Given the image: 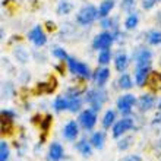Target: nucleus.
Segmentation results:
<instances>
[{
	"label": "nucleus",
	"mask_w": 161,
	"mask_h": 161,
	"mask_svg": "<svg viewBox=\"0 0 161 161\" xmlns=\"http://www.w3.org/2000/svg\"><path fill=\"white\" fill-rule=\"evenodd\" d=\"M120 161H142V158L139 155H127V157H125Z\"/></svg>",
	"instance_id": "obj_37"
},
{
	"label": "nucleus",
	"mask_w": 161,
	"mask_h": 161,
	"mask_svg": "<svg viewBox=\"0 0 161 161\" xmlns=\"http://www.w3.org/2000/svg\"><path fill=\"white\" fill-rule=\"evenodd\" d=\"M63 135L66 139L75 141V138L78 136V125L75 122H69L63 129Z\"/></svg>",
	"instance_id": "obj_16"
},
{
	"label": "nucleus",
	"mask_w": 161,
	"mask_h": 161,
	"mask_svg": "<svg viewBox=\"0 0 161 161\" xmlns=\"http://www.w3.org/2000/svg\"><path fill=\"white\" fill-rule=\"evenodd\" d=\"M132 144H133V136H126V138H123L120 142H117V148L125 151V149H127Z\"/></svg>",
	"instance_id": "obj_30"
},
{
	"label": "nucleus",
	"mask_w": 161,
	"mask_h": 161,
	"mask_svg": "<svg viewBox=\"0 0 161 161\" xmlns=\"http://www.w3.org/2000/svg\"><path fill=\"white\" fill-rule=\"evenodd\" d=\"M136 25H138V15H136V13H132V15L127 16L126 22H125V26H126L127 30H133Z\"/></svg>",
	"instance_id": "obj_27"
},
{
	"label": "nucleus",
	"mask_w": 161,
	"mask_h": 161,
	"mask_svg": "<svg viewBox=\"0 0 161 161\" xmlns=\"http://www.w3.org/2000/svg\"><path fill=\"white\" fill-rule=\"evenodd\" d=\"M28 38L34 42L37 47L44 46V44H46V41H47V37H46V34H44V31L41 30V26H35L34 30L30 32Z\"/></svg>",
	"instance_id": "obj_9"
},
{
	"label": "nucleus",
	"mask_w": 161,
	"mask_h": 161,
	"mask_svg": "<svg viewBox=\"0 0 161 161\" xmlns=\"http://www.w3.org/2000/svg\"><path fill=\"white\" fill-rule=\"evenodd\" d=\"M106 91H103V89H94V91H89L86 94V101L89 104H92L94 111H100L101 104L106 101Z\"/></svg>",
	"instance_id": "obj_3"
},
{
	"label": "nucleus",
	"mask_w": 161,
	"mask_h": 161,
	"mask_svg": "<svg viewBox=\"0 0 161 161\" xmlns=\"http://www.w3.org/2000/svg\"><path fill=\"white\" fill-rule=\"evenodd\" d=\"M68 107H69V100H68V98H63V97L56 98V101H54V108H56V111L68 110Z\"/></svg>",
	"instance_id": "obj_23"
},
{
	"label": "nucleus",
	"mask_w": 161,
	"mask_h": 161,
	"mask_svg": "<svg viewBox=\"0 0 161 161\" xmlns=\"http://www.w3.org/2000/svg\"><path fill=\"white\" fill-rule=\"evenodd\" d=\"M154 106H155V97L149 95V94H145L138 100V107H139L141 111H148Z\"/></svg>",
	"instance_id": "obj_13"
},
{
	"label": "nucleus",
	"mask_w": 161,
	"mask_h": 161,
	"mask_svg": "<svg viewBox=\"0 0 161 161\" xmlns=\"http://www.w3.org/2000/svg\"><path fill=\"white\" fill-rule=\"evenodd\" d=\"M127 63H129V59H127V56L125 54V53H119V54L116 56L114 66L119 72H123V70L127 68Z\"/></svg>",
	"instance_id": "obj_17"
},
{
	"label": "nucleus",
	"mask_w": 161,
	"mask_h": 161,
	"mask_svg": "<svg viewBox=\"0 0 161 161\" xmlns=\"http://www.w3.org/2000/svg\"><path fill=\"white\" fill-rule=\"evenodd\" d=\"M76 148L84 157H89V155H91V147L88 145L86 141H80V142H78Z\"/></svg>",
	"instance_id": "obj_24"
},
{
	"label": "nucleus",
	"mask_w": 161,
	"mask_h": 161,
	"mask_svg": "<svg viewBox=\"0 0 161 161\" xmlns=\"http://www.w3.org/2000/svg\"><path fill=\"white\" fill-rule=\"evenodd\" d=\"M103 26H104V28H108V26H111V21L110 19H103Z\"/></svg>",
	"instance_id": "obj_39"
},
{
	"label": "nucleus",
	"mask_w": 161,
	"mask_h": 161,
	"mask_svg": "<svg viewBox=\"0 0 161 161\" xmlns=\"http://www.w3.org/2000/svg\"><path fill=\"white\" fill-rule=\"evenodd\" d=\"M91 142L95 148H103V145H104V133L103 132H97V133H94L92 138H91Z\"/></svg>",
	"instance_id": "obj_22"
},
{
	"label": "nucleus",
	"mask_w": 161,
	"mask_h": 161,
	"mask_svg": "<svg viewBox=\"0 0 161 161\" xmlns=\"http://www.w3.org/2000/svg\"><path fill=\"white\" fill-rule=\"evenodd\" d=\"M108 78H110V70L106 68L100 69V70H97V73H95V80H97V84L100 85V86H103V85L106 84Z\"/></svg>",
	"instance_id": "obj_20"
},
{
	"label": "nucleus",
	"mask_w": 161,
	"mask_h": 161,
	"mask_svg": "<svg viewBox=\"0 0 161 161\" xmlns=\"http://www.w3.org/2000/svg\"><path fill=\"white\" fill-rule=\"evenodd\" d=\"M135 97L132 95V94H126V95H123V97L119 98V101H117V107H119V110L122 113H129L130 108L133 107L135 104Z\"/></svg>",
	"instance_id": "obj_11"
},
{
	"label": "nucleus",
	"mask_w": 161,
	"mask_h": 161,
	"mask_svg": "<svg viewBox=\"0 0 161 161\" xmlns=\"http://www.w3.org/2000/svg\"><path fill=\"white\" fill-rule=\"evenodd\" d=\"M133 6H135V0H122V3H120L122 10H130Z\"/></svg>",
	"instance_id": "obj_35"
},
{
	"label": "nucleus",
	"mask_w": 161,
	"mask_h": 161,
	"mask_svg": "<svg viewBox=\"0 0 161 161\" xmlns=\"http://www.w3.org/2000/svg\"><path fill=\"white\" fill-rule=\"evenodd\" d=\"M15 114L9 110H3L2 111V119H0V130H2V136L6 138V136L13 135L15 132Z\"/></svg>",
	"instance_id": "obj_1"
},
{
	"label": "nucleus",
	"mask_w": 161,
	"mask_h": 161,
	"mask_svg": "<svg viewBox=\"0 0 161 161\" xmlns=\"http://www.w3.org/2000/svg\"><path fill=\"white\" fill-rule=\"evenodd\" d=\"M135 62L136 66H149V62H151V51L145 50V48H141L135 53Z\"/></svg>",
	"instance_id": "obj_12"
},
{
	"label": "nucleus",
	"mask_w": 161,
	"mask_h": 161,
	"mask_svg": "<svg viewBox=\"0 0 161 161\" xmlns=\"http://www.w3.org/2000/svg\"><path fill=\"white\" fill-rule=\"evenodd\" d=\"M53 54H54L56 57L62 59V60H68V59H69L68 53H66V51H64L63 48H54V50H53Z\"/></svg>",
	"instance_id": "obj_34"
},
{
	"label": "nucleus",
	"mask_w": 161,
	"mask_h": 161,
	"mask_svg": "<svg viewBox=\"0 0 161 161\" xmlns=\"http://www.w3.org/2000/svg\"><path fill=\"white\" fill-rule=\"evenodd\" d=\"M145 85H147V86H148L153 92L160 91V89H161V73L160 72H149Z\"/></svg>",
	"instance_id": "obj_10"
},
{
	"label": "nucleus",
	"mask_w": 161,
	"mask_h": 161,
	"mask_svg": "<svg viewBox=\"0 0 161 161\" xmlns=\"http://www.w3.org/2000/svg\"><path fill=\"white\" fill-rule=\"evenodd\" d=\"M111 59V53L108 48H106V50H101V53H100V56H98V63L101 64H107L108 62H110Z\"/></svg>",
	"instance_id": "obj_29"
},
{
	"label": "nucleus",
	"mask_w": 161,
	"mask_h": 161,
	"mask_svg": "<svg viewBox=\"0 0 161 161\" xmlns=\"http://www.w3.org/2000/svg\"><path fill=\"white\" fill-rule=\"evenodd\" d=\"M72 10V4L69 2H60V4L57 6V13L59 15H68Z\"/></svg>",
	"instance_id": "obj_28"
},
{
	"label": "nucleus",
	"mask_w": 161,
	"mask_h": 161,
	"mask_svg": "<svg viewBox=\"0 0 161 161\" xmlns=\"http://www.w3.org/2000/svg\"><path fill=\"white\" fill-rule=\"evenodd\" d=\"M63 157V148H62V145L54 142V144H51L50 147V151H48V158L51 161H60Z\"/></svg>",
	"instance_id": "obj_15"
},
{
	"label": "nucleus",
	"mask_w": 161,
	"mask_h": 161,
	"mask_svg": "<svg viewBox=\"0 0 161 161\" xmlns=\"http://www.w3.org/2000/svg\"><path fill=\"white\" fill-rule=\"evenodd\" d=\"M132 127H133V119L125 117V119L119 120V122L114 125V127H113V136H114V138H120L125 132L132 129Z\"/></svg>",
	"instance_id": "obj_7"
},
{
	"label": "nucleus",
	"mask_w": 161,
	"mask_h": 161,
	"mask_svg": "<svg viewBox=\"0 0 161 161\" xmlns=\"http://www.w3.org/2000/svg\"><path fill=\"white\" fill-rule=\"evenodd\" d=\"M13 54L16 57V60L19 63H26L28 60H30V56H28V51L24 48V47H16L15 51H13Z\"/></svg>",
	"instance_id": "obj_21"
},
{
	"label": "nucleus",
	"mask_w": 161,
	"mask_h": 161,
	"mask_svg": "<svg viewBox=\"0 0 161 161\" xmlns=\"http://www.w3.org/2000/svg\"><path fill=\"white\" fill-rule=\"evenodd\" d=\"M80 108V100L78 97H70V100H69V107L68 110L69 111H78Z\"/></svg>",
	"instance_id": "obj_31"
},
{
	"label": "nucleus",
	"mask_w": 161,
	"mask_h": 161,
	"mask_svg": "<svg viewBox=\"0 0 161 161\" xmlns=\"http://www.w3.org/2000/svg\"><path fill=\"white\" fill-rule=\"evenodd\" d=\"M158 2H161V0H144L142 6H144V9H151L153 6H155Z\"/></svg>",
	"instance_id": "obj_36"
},
{
	"label": "nucleus",
	"mask_w": 161,
	"mask_h": 161,
	"mask_svg": "<svg viewBox=\"0 0 161 161\" xmlns=\"http://www.w3.org/2000/svg\"><path fill=\"white\" fill-rule=\"evenodd\" d=\"M47 28H48L50 31H53L56 26H54V24H53V22H47Z\"/></svg>",
	"instance_id": "obj_40"
},
{
	"label": "nucleus",
	"mask_w": 161,
	"mask_h": 161,
	"mask_svg": "<svg viewBox=\"0 0 161 161\" xmlns=\"http://www.w3.org/2000/svg\"><path fill=\"white\" fill-rule=\"evenodd\" d=\"M51 122H53V117H51L50 114H47L44 119H42V122H41V125H40V127H41V130H42V135H41V142H44L46 141V136H47V133H48V129H50V126H51Z\"/></svg>",
	"instance_id": "obj_19"
},
{
	"label": "nucleus",
	"mask_w": 161,
	"mask_h": 161,
	"mask_svg": "<svg viewBox=\"0 0 161 161\" xmlns=\"http://www.w3.org/2000/svg\"><path fill=\"white\" fill-rule=\"evenodd\" d=\"M114 117H116L114 111L108 110L106 114H104V119H103V126H104V127H110L111 125H113V122H114Z\"/></svg>",
	"instance_id": "obj_26"
},
{
	"label": "nucleus",
	"mask_w": 161,
	"mask_h": 161,
	"mask_svg": "<svg viewBox=\"0 0 161 161\" xmlns=\"http://www.w3.org/2000/svg\"><path fill=\"white\" fill-rule=\"evenodd\" d=\"M149 66H138L136 68V73H135V80L136 84L139 85V86H142V85H145V82H147V78H148L149 75Z\"/></svg>",
	"instance_id": "obj_14"
},
{
	"label": "nucleus",
	"mask_w": 161,
	"mask_h": 161,
	"mask_svg": "<svg viewBox=\"0 0 161 161\" xmlns=\"http://www.w3.org/2000/svg\"><path fill=\"white\" fill-rule=\"evenodd\" d=\"M114 37L110 34V32H101L98 34L95 38H94V42H92V47L95 50H106L108 47L111 46Z\"/></svg>",
	"instance_id": "obj_5"
},
{
	"label": "nucleus",
	"mask_w": 161,
	"mask_h": 161,
	"mask_svg": "<svg viewBox=\"0 0 161 161\" xmlns=\"http://www.w3.org/2000/svg\"><path fill=\"white\" fill-rule=\"evenodd\" d=\"M68 66H69V69H70V72L75 73V75H79V76H82V78H89L91 76L88 66L84 64V63H80V62H78L76 59L69 57L68 59Z\"/></svg>",
	"instance_id": "obj_4"
},
{
	"label": "nucleus",
	"mask_w": 161,
	"mask_h": 161,
	"mask_svg": "<svg viewBox=\"0 0 161 161\" xmlns=\"http://www.w3.org/2000/svg\"><path fill=\"white\" fill-rule=\"evenodd\" d=\"M132 79H130V76L129 75H126V73H123L122 76H120V79H119V86L122 89H130L132 88Z\"/></svg>",
	"instance_id": "obj_25"
},
{
	"label": "nucleus",
	"mask_w": 161,
	"mask_h": 161,
	"mask_svg": "<svg viewBox=\"0 0 161 161\" xmlns=\"http://www.w3.org/2000/svg\"><path fill=\"white\" fill-rule=\"evenodd\" d=\"M98 16V12L97 9L94 8V6H85V8H82L79 10V13H78V22H79L80 25H88V24H91V22L95 21V18Z\"/></svg>",
	"instance_id": "obj_2"
},
{
	"label": "nucleus",
	"mask_w": 161,
	"mask_h": 161,
	"mask_svg": "<svg viewBox=\"0 0 161 161\" xmlns=\"http://www.w3.org/2000/svg\"><path fill=\"white\" fill-rule=\"evenodd\" d=\"M56 88H57V80H56L54 76H51L50 79L47 80V82H40L37 86L34 88L32 92L35 95H42V94H51L54 92Z\"/></svg>",
	"instance_id": "obj_6"
},
{
	"label": "nucleus",
	"mask_w": 161,
	"mask_h": 161,
	"mask_svg": "<svg viewBox=\"0 0 161 161\" xmlns=\"http://www.w3.org/2000/svg\"><path fill=\"white\" fill-rule=\"evenodd\" d=\"M158 108H160V111H161V101H160V104H158Z\"/></svg>",
	"instance_id": "obj_41"
},
{
	"label": "nucleus",
	"mask_w": 161,
	"mask_h": 161,
	"mask_svg": "<svg viewBox=\"0 0 161 161\" xmlns=\"http://www.w3.org/2000/svg\"><path fill=\"white\" fill-rule=\"evenodd\" d=\"M41 122H42L41 114H35L34 117H32V123H34V125H41Z\"/></svg>",
	"instance_id": "obj_38"
},
{
	"label": "nucleus",
	"mask_w": 161,
	"mask_h": 161,
	"mask_svg": "<svg viewBox=\"0 0 161 161\" xmlns=\"http://www.w3.org/2000/svg\"><path fill=\"white\" fill-rule=\"evenodd\" d=\"M114 8V0H104L98 9V16L101 18H106L108 13L111 12V9Z\"/></svg>",
	"instance_id": "obj_18"
},
{
	"label": "nucleus",
	"mask_w": 161,
	"mask_h": 161,
	"mask_svg": "<svg viewBox=\"0 0 161 161\" xmlns=\"http://www.w3.org/2000/svg\"><path fill=\"white\" fill-rule=\"evenodd\" d=\"M79 122L85 129H92L95 122H97V116H95V113L92 110H85L80 113Z\"/></svg>",
	"instance_id": "obj_8"
},
{
	"label": "nucleus",
	"mask_w": 161,
	"mask_h": 161,
	"mask_svg": "<svg viewBox=\"0 0 161 161\" xmlns=\"http://www.w3.org/2000/svg\"><path fill=\"white\" fill-rule=\"evenodd\" d=\"M9 160V147L6 142H0V161H8Z\"/></svg>",
	"instance_id": "obj_32"
},
{
	"label": "nucleus",
	"mask_w": 161,
	"mask_h": 161,
	"mask_svg": "<svg viewBox=\"0 0 161 161\" xmlns=\"http://www.w3.org/2000/svg\"><path fill=\"white\" fill-rule=\"evenodd\" d=\"M148 41H149V44H153V46L161 44V32L160 31H154V32H151L149 37H148Z\"/></svg>",
	"instance_id": "obj_33"
}]
</instances>
